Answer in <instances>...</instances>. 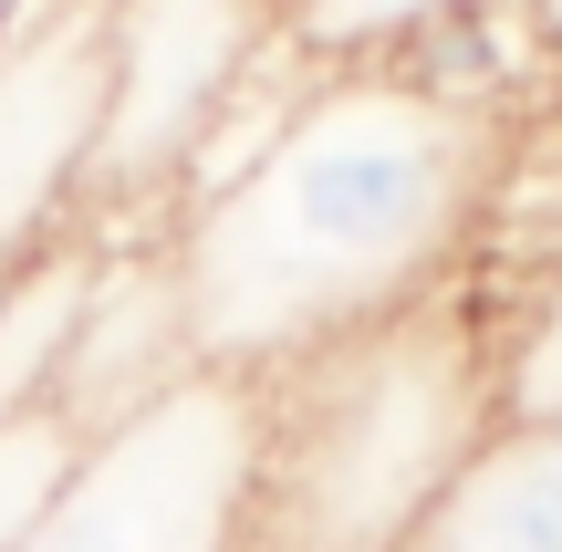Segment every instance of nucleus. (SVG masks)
I'll list each match as a JSON object with an SVG mask.
<instances>
[{
    "label": "nucleus",
    "instance_id": "f257e3e1",
    "mask_svg": "<svg viewBox=\"0 0 562 552\" xmlns=\"http://www.w3.org/2000/svg\"><path fill=\"white\" fill-rule=\"evenodd\" d=\"M521 125L448 104L385 63L313 74L292 125L240 188L178 209L167 271L199 375H271L438 303L480 271Z\"/></svg>",
    "mask_w": 562,
    "mask_h": 552
},
{
    "label": "nucleus",
    "instance_id": "f03ea898",
    "mask_svg": "<svg viewBox=\"0 0 562 552\" xmlns=\"http://www.w3.org/2000/svg\"><path fill=\"white\" fill-rule=\"evenodd\" d=\"M501 334L480 282L261 386L250 552H406L448 480L501 438Z\"/></svg>",
    "mask_w": 562,
    "mask_h": 552
},
{
    "label": "nucleus",
    "instance_id": "7ed1b4c3",
    "mask_svg": "<svg viewBox=\"0 0 562 552\" xmlns=\"http://www.w3.org/2000/svg\"><path fill=\"white\" fill-rule=\"evenodd\" d=\"M281 42V0H104V115L83 157L74 240L136 250L178 229V178L220 104Z\"/></svg>",
    "mask_w": 562,
    "mask_h": 552
},
{
    "label": "nucleus",
    "instance_id": "20e7f679",
    "mask_svg": "<svg viewBox=\"0 0 562 552\" xmlns=\"http://www.w3.org/2000/svg\"><path fill=\"white\" fill-rule=\"evenodd\" d=\"M261 386L188 375L125 428L83 438L21 552H250Z\"/></svg>",
    "mask_w": 562,
    "mask_h": 552
},
{
    "label": "nucleus",
    "instance_id": "39448f33",
    "mask_svg": "<svg viewBox=\"0 0 562 552\" xmlns=\"http://www.w3.org/2000/svg\"><path fill=\"white\" fill-rule=\"evenodd\" d=\"M104 115V0H53L0 53V261L74 229L83 157Z\"/></svg>",
    "mask_w": 562,
    "mask_h": 552
},
{
    "label": "nucleus",
    "instance_id": "423d86ee",
    "mask_svg": "<svg viewBox=\"0 0 562 552\" xmlns=\"http://www.w3.org/2000/svg\"><path fill=\"white\" fill-rule=\"evenodd\" d=\"M188 375H199V345H188V303H178V271H167V240L94 250V282L74 303V334H63V365H53L42 407L74 438H104L136 407H157L167 386H188Z\"/></svg>",
    "mask_w": 562,
    "mask_h": 552
},
{
    "label": "nucleus",
    "instance_id": "0eeeda50",
    "mask_svg": "<svg viewBox=\"0 0 562 552\" xmlns=\"http://www.w3.org/2000/svg\"><path fill=\"white\" fill-rule=\"evenodd\" d=\"M406 552H562V417H510Z\"/></svg>",
    "mask_w": 562,
    "mask_h": 552
},
{
    "label": "nucleus",
    "instance_id": "6e6552de",
    "mask_svg": "<svg viewBox=\"0 0 562 552\" xmlns=\"http://www.w3.org/2000/svg\"><path fill=\"white\" fill-rule=\"evenodd\" d=\"M448 11H480V0H292L281 11V42L313 74H344V63H385L396 42H417Z\"/></svg>",
    "mask_w": 562,
    "mask_h": 552
},
{
    "label": "nucleus",
    "instance_id": "1a4fd4ad",
    "mask_svg": "<svg viewBox=\"0 0 562 552\" xmlns=\"http://www.w3.org/2000/svg\"><path fill=\"white\" fill-rule=\"evenodd\" d=\"M74 449H83V438L63 428L53 407L0 417V552H21V532L42 521V500H53L63 470H74Z\"/></svg>",
    "mask_w": 562,
    "mask_h": 552
},
{
    "label": "nucleus",
    "instance_id": "9d476101",
    "mask_svg": "<svg viewBox=\"0 0 562 552\" xmlns=\"http://www.w3.org/2000/svg\"><path fill=\"white\" fill-rule=\"evenodd\" d=\"M510 417H562V282H542L501 334V428Z\"/></svg>",
    "mask_w": 562,
    "mask_h": 552
},
{
    "label": "nucleus",
    "instance_id": "9b49d317",
    "mask_svg": "<svg viewBox=\"0 0 562 552\" xmlns=\"http://www.w3.org/2000/svg\"><path fill=\"white\" fill-rule=\"evenodd\" d=\"M521 11H531V42H542L552 83H562V0H521Z\"/></svg>",
    "mask_w": 562,
    "mask_h": 552
},
{
    "label": "nucleus",
    "instance_id": "f8f14e48",
    "mask_svg": "<svg viewBox=\"0 0 562 552\" xmlns=\"http://www.w3.org/2000/svg\"><path fill=\"white\" fill-rule=\"evenodd\" d=\"M42 11H53V0H0V53H11V42H21V32H32V21H42Z\"/></svg>",
    "mask_w": 562,
    "mask_h": 552
},
{
    "label": "nucleus",
    "instance_id": "ddd939ff",
    "mask_svg": "<svg viewBox=\"0 0 562 552\" xmlns=\"http://www.w3.org/2000/svg\"><path fill=\"white\" fill-rule=\"evenodd\" d=\"M21 282H32V261H0V324H11V303H21Z\"/></svg>",
    "mask_w": 562,
    "mask_h": 552
},
{
    "label": "nucleus",
    "instance_id": "4468645a",
    "mask_svg": "<svg viewBox=\"0 0 562 552\" xmlns=\"http://www.w3.org/2000/svg\"><path fill=\"white\" fill-rule=\"evenodd\" d=\"M281 11H292V0H281Z\"/></svg>",
    "mask_w": 562,
    "mask_h": 552
}]
</instances>
